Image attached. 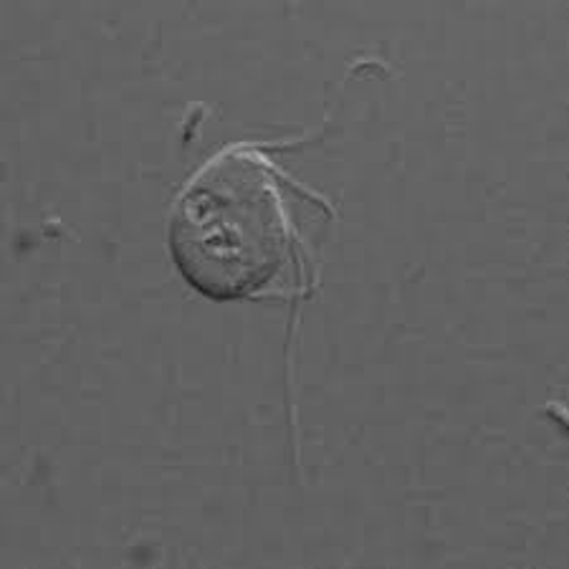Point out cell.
<instances>
[{
    "mask_svg": "<svg viewBox=\"0 0 569 569\" xmlns=\"http://www.w3.org/2000/svg\"><path fill=\"white\" fill-rule=\"evenodd\" d=\"M269 160L236 150L203 170L172 218V256L198 291L241 299L263 291L293 259L297 236Z\"/></svg>",
    "mask_w": 569,
    "mask_h": 569,
    "instance_id": "cell-1",
    "label": "cell"
}]
</instances>
